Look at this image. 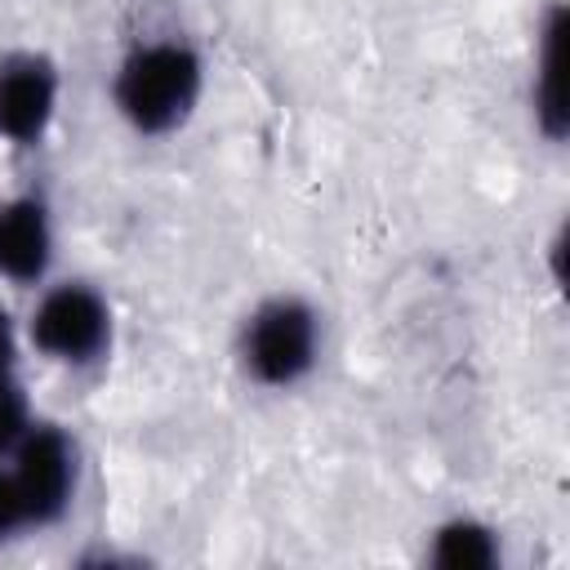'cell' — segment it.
I'll return each mask as SVG.
<instances>
[{"label": "cell", "instance_id": "obj_1", "mask_svg": "<svg viewBox=\"0 0 570 570\" xmlns=\"http://www.w3.org/2000/svg\"><path fill=\"white\" fill-rule=\"evenodd\" d=\"M200 85V67L183 45L138 49L120 71V107L138 129H169L187 116Z\"/></svg>", "mask_w": 570, "mask_h": 570}, {"label": "cell", "instance_id": "obj_2", "mask_svg": "<svg viewBox=\"0 0 570 570\" xmlns=\"http://www.w3.org/2000/svg\"><path fill=\"white\" fill-rule=\"evenodd\" d=\"M312 361V316L298 303H272L249 325V365L267 383H289Z\"/></svg>", "mask_w": 570, "mask_h": 570}, {"label": "cell", "instance_id": "obj_3", "mask_svg": "<svg viewBox=\"0 0 570 570\" xmlns=\"http://www.w3.org/2000/svg\"><path fill=\"white\" fill-rule=\"evenodd\" d=\"M31 330H36V343L45 352L67 356V361H85L107 334V312L89 289H58L45 298Z\"/></svg>", "mask_w": 570, "mask_h": 570}, {"label": "cell", "instance_id": "obj_4", "mask_svg": "<svg viewBox=\"0 0 570 570\" xmlns=\"http://www.w3.org/2000/svg\"><path fill=\"white\" fill-rule=\"evenodd\" d=\"M13 485H18L31 521L53 517L67 503V490H71V450H67V436L53 432V428L31 432L27 445H22V454H18Z\"/></svg>", "mask_w": 570, "mask_h": 570}, {"label": "cell", "instance_id": "obj_5", "mask_svg": "<svg viewBox=\"0 0 570 570\" xmlns=\"http://www.w3.org/2000/svg\"><path fill=\"white\" fill-rule=\"evenodd\" d=\"M53 107V76L36 58H18L0 71V129L9 138H36Z\"/></svg>", "mask_w": 570, "mask_h": 570}, {"label": "cell", "instance_id": "obj_6", "mask_svg": "<svg viewBox=\"0 0 570 570\" xmlns=\"http://www.w3.org/2000/svg\"><path fill=\"white\" fill-rule=\"evenodd\" d=\"M49 258V227L40 205L18 200L0 209V272L13 281H31L45 272Z\"/></svg>", "mask_w": 570, "mask_h": 570}, {"label": "cell", "instance_id": "obj_7", "mask_svg": "<svg viewBox=\"0 0 570 570\" xmlns=\"http://www.w3.org/2000/svg\"><path fill=\"white\" fill-rule=\"evenodd\" d=\"M494 561V543L481 525L472 521H459V525H445L441 539H436V566L445 570H476V566H490Z\"/></svg>", "mask_w": 570, "mask_h": 570}, {"label": "cell", "instance_id": "obj_8", "mask_svg": "<svg viewBox=\"0 0 570 570\" xmlns=\"http://www.w3.org/2000/svg\"><path fill=\"white\" fill-rule=\"evenodd\" d=\"M539 116H543V129L552 138H561L566 129V111H561V13H552L548 22V36H543V76H539Z\"/></svg>", "mask_w": 570, "mask_h": 570}, {"label": "cell", "instance_id": "obj_9", "mask_svg": "<svg viewBox=\"0 0 570 570\" xmlns=\"http://www.w3.org/2000/svg\"><path fill=\"white\" fill-rule=\"evenodd\" d=\"M18 428H22V392L0 374V450L18 436Z\"/></svg>", "mask_w": 570, "mask_h": 570}, {"label": "cell", "instance_id": "obj_10", "mask_svg": "<svg viewBox=\"0 0 570 570\" xmlns=\"http://www.w3.org/2000/svg\"><path fill=\"white\" fill-rule=\"evenodd\" d=\"M22 521H31L27 517V503H22L18 485H13V476H0V534H9Z\"/></svg>", "mask_w": 570, "mask_h": 570}, {"label": "cell", "instance_id": "obj_11", "mask_svg": "<svg viewBox=\"0 0 570 570\" xmlns=\"http://www.w3.org/2000/svg\"><path fill=\"white\" fill-rule=\"evenodd\" d=\"M9 356H13V334H9V321L0 316V374H4V365H9Z\"/></svg>", "mask_w": 570, "mask_h": 570}]
</instances>
